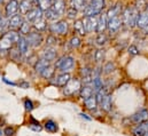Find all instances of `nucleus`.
<instances>
[{"label":"nucleus","instance_id":"1","mask_svg":"<svg viewBox=\"0 0 148 136\" xmlns=\"http://www.w3.org/2000/svg\"><path fill=\"white\" fill-rule=\"evenodd\" d=\"M18 31L15 30H8L6 33L0 35V56H5L9 53V50L16 46L18 39H20Z\"/></svg>","mask_w":148,"mask_h":136},{"label":"nucleus","instance_id":"2","mask_svg":"<svg viewBox=\"0 0 148 136\" xmlns=\"http://www.w3.org/2000/svg\"><path fill=\"white\" fill-rule=\"evenodd\" d=\"M140 12L132 5V6H125L122 14H121V17H122V21H123V25L127 29H133L136 28L137 25V21H138V16H139Z\"/></svg>","mask_w":148,"mask_h":136},{"label":"nucleus","instance_id":"3","mask_svg":"<svg viewBox=\"0 0 148 136\" xmlns=\"http://www.w3.org/2000/svg\"><path fill=\"white\" fill-rule=\"evenodd\" d=\"M106 7L107 0H86V7L82 13L83 16H99Z\"/></svg>","mask_w":148,"mask_h":136},{"label":"nucleus","instance_id":"4","mask_svg":"<svg viewBox=\"0 0 148 136\" xmlns=\"http://www.w3.org/2000/svg\"><path fill=\"white\" fill-rule=\"evenodd\" d=\"M47 30L55 35H67L69 32V24L66 20H59L56 22L48 24Z\"/></svg>","mask_w":148,"mask_h":136},{"label":"nucleus","instance_id":"5","mask_svg":"<svg viewBox=\"0 0 148 136\" xmlns=\"http://www.w3.org/2000/svg\"><path fill=\"white\" fill-rule=\"evenodd\" d=\"M75 58L70 55H63L56 60L54 63L55 68L59 69L61 72H69L75 68Z\"/></svg>","mask_w":148,"mask_h":136},{"label":"nucleus","instance_id":"6","mask_svg":"<svg viewBox=\"0 0 148 136\" xmlns=\"http://www.w3.org/2000/svg\"><path fill=\"white\" fill-rule=\"evenodd\" d=\"M80 88H82V82H80V80L77 79V78H71V79L68 81V84L64 86V88H63V94H64L66 96H73V95H75L76 93H78V92L80 90Z\"/></svg>","mask_w":148,"mask_h":136},{"label":"nucleus","instance_id":"7","mask_svg":"<svg viewBox=\"0 0 148 136\" xmlns=\"http://www.w3.org/2000/svg\"><path fill=\"white\" fill-rule=\"evenodd\" d=\"M123 21H122V17L121 15L119 16H116V17H112L108 20V27H107V31L109 32V35H115L117 34L121 29L123 28Z\"/></svg>","mask_w":148,"mask_h":136},{"label":"nucleus","instance_id":"8","mask_svg":"<svg viewBox=\"0 0 148 136\" xmlns=\"http://www.w3.org/2000/svg\"><path fill=\"white\" fill-rule=\"evenodd\" d=\"M25 37H27V40H28V42H29V45H30L31 48H38V47H40L41 44H42V41H44V38H42L41 32H39L37 30H34V29H32V31L30 33L28 34V35H25Z\"/></svg>","mask_w":148,"mask_h":136},{"label":"nucleus","instance_id":"9","mask_svg":"<svg viewBox=\"0 0 148 136\" xmlns=\"http://www.w3.org/2000/svg\"><path fill=\"white\" fill-rule=\"evenodd\" d=\"M20 13V7H18V0H7L5 3V16L6 17H12L16 14Z\"/></svg>","mask_w":148,"mask_h":136},{"label":"nucleus","instance_id":"10","mask_svg":"<svg viewBox=\"0 0 148 136\" xmlns=\"http://www.w3.org/2000/svg\"><path fill=\"white\" fill-rule=\"evenodd\" d=\"M84 27L87 33L97 32L98 29V16H83Z\"/></svg>","mask_w":148,"mask_h":136},{"label":"nucleus","instance_id":"11","mask_svg":"<svg viewBox=\"0 0 148 136\" xmlns=\"http://www.w3.org/2000/svg\"><path fill=\"white\" fill-rule=\"evenodd\" d=\"M42 16H44V12H42L39 7L35 6V7H32V8L24 15V20L29 21L30 23H34V22H36L37 20L41 18Z\"/></svg>","mask_w":148,"mask_h":136},{"label":"nucleus","instance_id":"12","mask_svg":"<svg viewBox=\"0 0 148 136\" xmlns=\"http://www.w3.org/2000/svg\"><path fill=\"white\" fill-rule=\"evenodd\" d=\"M123 9H124V7H123V3H122L121 1L115 2L112 6H110V7L106 10L107 16H108V20H109V18H112V17H116V16H119V15L122 14Z\"/></svg>","mask_w":148,"mask_h":136},{"label":"nucleus","instance_id":"13","mask_svg":"<svg viewBox=\"0 0 148 136\" xmlns=\"http://www.w3.org/2000/svg\"><path fill=\"white\" fill-rule=\"evenodd\" d=\"M23 21H24V16L22 15V14H16V15H14V16H12V17H9L8 18V24H9V30H15V31H17L18 29H20V27H21V24L23 23Z\"/></svg>","mask_w":148,"mask_h":136},{"label":"nucleus","instance_id":"14","mask_svg":"<svg viewBox=\"0 0 148 136\" xmlns=\"http://www.w3.org/2000/svg\"><path fill=\"white\" fill-rule=\"evenodd\" d=\"M107 27H108V16L107 13L103 12L98 16V29H97V33H103L107 31Z\"/></svg>","mask_w":148,"mask_h":136},{"label":"nucleus","instance_id":"15","mask_svg":"<svg viewBox=\"0 0 148 136\" xmlns=\"http://www.w3.org/2000/svg\"><path fill=\"white\" fill-rule=\"evenodd\" d=\"M131 121L139 125V124H143L145 121H148V110L146 109H141L139 110L138 112H136L132 117H131Z\"/></svg>","mask_w":148,"mask_h":136},{"label":"nucleus","instance_id":"16","mask_svg":"<svg viewBox=\"0 0 148 136\" xmlns=\"http://www.w3.org/2000/svg\"><path fill=\"white\" fill-rule=\"evenodd\" d=\"M56 56H58V52H56V49L54 47L46 46L42 49V53H41V57L42 58H45V60H47L49 62H53V61H55Z\"/></svg>","mask_w":148,"mask_h":136},{"label":"nucleus","instance_id":"17","mask_svg":"<svg viewBox=\"0 0 148 136\" xmlns=\"http://www.w3.org/2000/svg\"><path fill=\"white\" fill-rule=\"evenodd\" d=\"M16 47H17V49H18L24 56H27V55L29 54L30 45H29V42H28L25 35H21V37H20V39H18V41H17V44H16Z\"/></svg>","mask_w":148,"mask_h":136},{"label":"nucleus","instance_id":"18","mask_svg":"<svg viewBox=\"0 0 148 136\" xmlns=\"http://www.w3.org/2000/svg\"><path fill=\"white\" fill-rule=\"evenodd\" d=\"M67 1L66 0H53V3H52V8L58 13L60 14L61 16H63L66 14V10H67Z\"/></svg>","mask_w":148,"mask_h":136},{"label":"nucleus","instance_id":"19","mask_svg":"<svg viewBox=\"0 0 148 136\" xmlns=\"http://www.w3.org/2000/svg\"><path fill=\"white\" fill-rule=\"evenodd\" d=\"M18 7H20V14H22L24 16L32 7H35V2H34V0H20Z\"/></svg>","mask_w":148,"mask_h":136},{"label":"nucleus","instance_id":"20","mask_svg":"<svg viewBox=\"0 0 148 136\" xmlns=\"http://www.w3.org/2000/svg\"><path fill=\"white\" fill-rule=\"evenodd\" d=\"M47 22L48 21L45 18V16H42L41 18H39L36 22L32 23V28H34V30H37L39 32H44L48 29V23Z\"/></svg>","mask_w":148,"mask_h":136},{"label":"nucleus","instance_id":"21","mask_svg":"<svg viewBox=\"0 0 148 136\" xmlns=\"http://www.w3.org/2000/svg\"><path fill=\"white\" fill-rule=\"evenodd\" d=\"M74 30L75 32L78 34L79 37H84L86 35L87 32L85 30V27H84V22H83V18H76L74 21Z\"/></svg>","mask_w":148,"mask_h":136},{"label":"nucleus","instance_id":"22","mask_svg":"<svg viewBox=\"0 0 148 136\" xmlns=\"http://www.w3.org/2000/svg\"><path fill=\"white\" fill-rule=\"evenodd\" d=\"M71 79V75L68 73V72H63V73H61L60 75H58L56 78H55V81H54V85H56V86H59V87H64L67 84H68V81Z\"/></svg>","mask_w":148,"mask_h":136},{"label":"nucleus","instance_id":"23","mask_svg":"<svg viewBox=\"0 0 148 136\" xmlns=\"http://www.w3.org/2000/svg\"><path fill=\"white\" fill-rule=\"evenodd\" d=\"M147 25H148V12L147 10L140 12V14H139V16H138V21H137L136 28L143 30V29L146 28Z\"/></svg>","mask_w":148,"mask_h":136},{"label":"nucleus","instance_id":"24","mask_svg":"<svg viewBox=\"0 0 148 136\" xmlns=\"http://www.w3.org/2000/svg\"><path fill=\"white\" fill-rule=\"evenodd\" d=\"M44 16H45V18L48 21V22H51V23H53V22H56V21H59V20H61V15L60 14H58L53 8H49V9H47V10H45L44 12Z\"/></svg>","mask_w":148,"mask_h":136},{"label":"nucleus","instance_id":"25","mask_svg":"<svg viewBox=\"0 0 148 136\" xmlns=\"http://www.w3.org/2000/svg\"><path fill=\"white\" fill-rule=\"evenodd\" d=\"M94 93H95V92H94L92 85H84V86L80 88V90H79V95H80V97H82L83 100H86V99L93 96Z\"/></svg>","mask_w":148,"mask_h":136},{"label":"nucleus","instance_id":"26","mask_svg":"<svg viewBox=\"0 0 148 136\" xmlns=\"http://www.w3.org/2000/svg\"><path fill=\"white\" fill-rule=\"evenodd\" d=\"M146 133H148V121L139 124L137 127L132 129V134L134 136H144Z\"/></svg>","mask_w":148,"mask_h":136},{"label":"nucleus","instance_id":"27","mask_svg":"<svg viewBox=\"0 0 148 136\" xmlns=\"http://www.w3.org/2000/svg\"><path fill=\"white\" fill-rule=\"evenodd\" d=\"M52 64V62H49V61H47V60H45V58H39L36 61V63H35V71L37 72V73H41L45 69L47 68V67H49Z\"/></svg>","mask_w":148,"mask_h":136},{"label":"nucleus","instance_id":"28","mask_svg":"<svg viewBox=\"0 0 148 136\" xmlns=\"http://www.w3.org/2000/svg\"><path fill=\"white\" fill-rule=\"evenodd\" d=\"M100 106H101V109L105 110L106 112H109V111H110L111 107H112V96H111L110 93H108V94L103 97V100L100 103Z\"/></svg>","mask_w":148,"mask_h":136},{"label":"nucleus","instance_id":"29","mask_svg":"<svg viewBox=\"0 0 148 136\" xmlns=\"http://www.w3.org/2000/svg\"><path fill=\"white\" fill-rule=\"evenodd\" d=\"M32 29H34V28H32V23H30L29 21L24 20L17 31H18L20 35H28V34L32 31Z\"/></svg>","mask_w":148,"mask_h":136},{"label":"nucleus","instance_id":"30","mask_svg":"<svg viewBox=\"0 0 148 136\" xmlns=\"http://www.w3.org/2000/svg\"><path fill=\"white\" fill-rule=\"evenodd\" d=\"M68 6L77 9L78 12H83L86 7V0H69Z\"/></svg>","mask_w":148,"mask_h":136},{"label":"nucleus","instance_id":"31","mask_svg":"<svg viewBox=\"0 0 148 136\" xmlns=\"http://www.w3.org/2000/svg\"><path fill=\"white\" fill-rule=\"evenodd\" d=\"M35 2V6L39 7L42 12L52 8V3H53V0H34Z\"/></svg>","mask_w":148,"mask_h":136},{"label":"nucleus","instance_id":"32","mask_svg":"<svg viewBox=\"0 0 148 136\" xmlns=\"http://www.w3.org/2000/svg\"><path fill=\"white\" fill-rule=\"evenodd\" d=\"M84 104H85L86 109H88V110L93 111V110H95V109H97V106H98V104H99V103H98V101H97L95 95H93V96H91V97H88V99L84 100Z\"/></svg>","mask_w":148,"mask_h":136},{"label":"nucleus","instance_id":"33","mask_svg":"<svg viewBox=\"0 0 148 136\" xmlns=\"http://www.w3.org/2000/svg\"><path fill=\"white\" fill-rule=\"evenodd\" d=\"M103 86H105V84H103V81H102V79H101V75H99V77H93L92 87H93V89H94L95 93L99 92L101 88H103Z\"/></svg>","mask_w":148,"mask_h":136},{"label":"nucleus","instance_id":"34","mask_svg":"<svg viewBox=\"0 0 148 136\" xmlns=\"http://www.w3.org/2000/svg\"><path fill=\"white\" fill-rule=\"evenodd\" d=\"M55 65H49V67H47V68L45 69L41 73H40V75L42 77V78H45V79H52L53 78V75H54V72H55Z\"/></svg>","mask_w":148,"mask_h":136},{"label":"nucleus","instance_id":"35","mask_svg":"<svg viewBox=\"0 0 148 136\" xmlns=\"http://www.w3.org/2000/svg\"><path fill=\"white\" fill-rule=\"evenodd\" d=\"M108 40H109V37L105 33V32L103 33H98L97 38H95V44L99 47H102V46H105L108 42Z\"/></svg>","mask_w":148,"mask_h":136},{"label":"nucleus","instance_id":"36","mask_svg":"<svg viewBox=\"0 0 148 136\" xmlns=\"http://www.w3.org/2000/svg\"><path fill=\"white\" fill-rule=\"evenodd\" d=\"M105 57H106V50L102 47H100L98 50L94 52V61L97 63H101L105 60Z\"/></svg>","mask_w":148,"mask_h":136},{"label":"nucleus","instance_id":"37","mask_svg":"<svg viewBox=\"0 0 148 136\" xmlns=\"http://www.w3.org/2000/svg\"><path fill=\"white\" fill-rule=\"evenodd\" d=\"M44 128H45L47 132H49V133H56L58 129H59L56 122L53 121V120H47V121L45 122V125H44Z\"/></svg>","mask_w":148,"mask_h":136},{"label":"nucleus","instance_id":"38","mask_svg":"<svg viewBox=\"0 0 148 136\" xmlns=\"http://www.w3.org/2000/svg\"><path fill=\"white\" fill-rule=\"evenodd\" d=\"M78 10L77 9H75L73 7H70V6H68L67 7V10H66V17L68 18V20H71V21H75L76 18H77V16H78Z\"/></svg>","mask_w":148,"mask_h":136},{"label":"nucleus","instance_id":"39","mask_svg":"<svg viewBox=\"0 0 148 136\" xmlns=\"http://www.w3.org/2000/svg\"><path fill=\"white\" fill-rule=\"evenodd\" d=\"M9 55H10V58L12 60H14V61H16V62H18V61H21V58H22V56H24L18 49H17V47L16 48H12L10 50H9V53H8Z\"/></svg>","mask_w":148,"mask_h":136},{"label":"nucleus","instance_id":"40","mask_svg":"<svg viewBox=\"0 0 148 136\" xmlns=\"http://www.w3.org/2000/svg\"><path fill=\"white\" fill-rule=\"evenodd\" d=\"M147 5H148V0H134V1H133V6H134L139 12L146 10Z\"/></svg>","mask_w":148,"mask_h":136},{"label":"nucleus","instance_id":"41","mask_svg":"<svg viewBox=\"0 0 148 136\" xmlns=\"http://www.w3.org/2000/svg\"><path fill=\"white\" fill-rule=\"evenodd\" d=\"M29 128H30V129H32V131H35V132H40V131L42 129V127L40 126L39 121H37V120H36L34 117H31V118H30Z\"/></svg>","mask_w":148,"mask_h":136},{"label":"nucleus","instance_id":"42","mask_svg":"<svg viewBox=\"0 0 148 136\" xmlns=\"http://www.w3.org/2000/svg\"><path fill=\"white\" fill-rule=\"evenodd\" d=\"M9 30V24H8V17H3L0 21V34L6 33Z\"/></svg>","mask_w":148,"mask_h":136},{"label":"nucleus","instance_id":"43","mask_svg":"<svg viewBox=\"0 0 148 136\" xmlns=\"http://www.w3.org/2000/svg\"><path fill=\"white\" fill-rule=\"evenodd\" d=\"M115 69H116V65H115V63L114 62H107L105 65H103V68H102V72L105 73V74H109L111 73L112 71H115Z\"/></svg>","mask_w":148,"mask_h":136},{"label":"nucleus","instance_id":"44","mask_svg":"<svg viewBox=\"0 0 148 136\" xmlns=\"http://www.w3.org/2000/svg\"><path fill=\"white\" fill-rule=\"evenodd\" d=\"M69 45L71 46V48H78V47H80L82 40H80L79 35H74V37H71V39L69 40Z\"/></svg>","mask_w":148,"mask_h":136},{"label":"nucleus","instance_id":"45","mask_svg":"<svg viewBox=\"0 0 148 136\" xmlns=\"http://www.w3.org/2000/svg\"><path fill=\"white\" fill-rule=\"evenodd\" d=\"M46 46H52V47H54L56 44H58V35H55V34H49L47 38H46Z\"/></svg>","mask_w":148,"mask_h":136},{"label":"nucleus","instance_id":"46","mask_svg":"<svg viewBox=\"0 0 148 136\" xmlns=\"http://www.w3.org/2000/svg\"><path fill=\"white\" fill-rule=\"evenodd\" d=\"M127 53H129V55H131V56H137V55H139L140 50H139V48H138L136 45H130V46L127 47Z\"/></svg>","mask_w":148,"mask_h":136},{"label":"nucleus","instance_id":"47","mask_svg":"<svg viewBox=\"0 0 148 136\" xmlns=\"http://www.w3.org/2000/svg\"><path fill=\"white\" fill-rule=\"evenodd\" d=\"M24 107H25V110H27V111H32V110H34V107H35L32 101L27 99V100L24 101Z\"/></svg>","mask_w":148,"mask_h":136},{"label":"nucleus","instance_id":"48","mask_svg":"<svg viewBox=\"0 0 148 136\" xmlns=\"http://www.w3.org/2000/svg\"><path fill=\"white\" fill-rule=\"evenodd\" d=\"M3 134L6 136H14L15 134V129L13 127H6L5 131H3Z\"/></svg>","mask_w":148,"mask_h":136},{"label":"nucleus","instance_id":"49","mask_svg":"<svg viewBox=\"0 0 148 136\" xmlns=\"http://www.w3.org/2000/svg\"><path fill=\"white\" fill-rule=\"evenodd\" d=\"M2 80H3V82H6L7 85H10V86H16V84H15V82H12V81L7 80L6 78H2Z\"/></svg>","mask_w":148,"mask_h":136},{"label":"nucleus","instance_id":"50","mask_svg":"<svg viewBox=\"0 0 148 136\" xmlns=\"http://www.w3.org/2000/svg\"><path fill=\"white\" fill-rule=\"evenodd\" d=\"M21 86H22V87H24V88H29V86H30V85H29V82H22V84H21Z\"/></svg>","mask_w":148,"mask_h":136},{"label":"nucleus","instance_id":"51","mask_svg":"<svg viewBox=\"0 0 148 136\" xmlns=\"http://www.w3.org/2000/svg\"><path fill=\"white\" fill-rule=\"evenodd\" d=\"M80 116H82V118H85L86 120H91V118H90V117H87L85 113H80Z\"/></svg>","mask_w":148,"mask_h":136},{"label":"nucleus","instance_id":"52","mask_svg":"<svg viewBox=\"0 0 148 136\" xmlns=\"http://www.w3.org/2000/svg\"><path fill=\"white\" fill-rule=\"evenodd\" d=\"M143 32L148 35V25L146 27V28H144V29H143Z\"/></svg>","mask_w":148,"mask_h":136},{"label":"nucleus","instance_id":"53","mask_svg":"<svg viewBox=\"0 0 148 136\" xmlns=\"http://www.w3.org/2000/svg\"><path fill=\"white\" fill-rule=\"evenodd\" d=\"M3 17H5V14H3V13H2L1 10H0V21H1V20L3 18Z\"/></svg>","mask_w":148,"mask_h":136},{"label":"nucleus","instance_id":"54","mask_svg":"<svg viewBox=\"0 0 148 136\" xmlns=\"http://www.w3.org/2000/svg\"><path fill=\"white\" fill-rule=\"evenodd\" d=\"M3 1H5V0H0V5H2V3H3Z\"/></svg>","mask_w":148,"mask_h":136},{"label":"nucleus","instance_id":"55","mask_svg":"<svg viewBox=\"0 0 148 136\" xmlns=\"http://www.w3.org/2000/svg\"><path fill=\"white\" fill-rule=\"evenodd\" d=\"M2 134H3V132H1V129H0V136L2 135Z\"/></svg>","mask_w":148,"mask_h":136},{"label":"nucleus","instance_id":"56","mask_svg":"<svg viewBox=\"0 0 148 136\" xmlns=\"http://www.w3.org/2000/svg\"><path fill=\"white\" fill-rule=\"evenodd\" d=\"M144 136H148V133H146V134H145Z\"/></svg>","mask_w":148,"mask_h":136},{"label":"nucleus","instance_id":"57","mask_svg":"<svg viewBox=\"0 0 148 136\" xmlns=\"http://www.w3.org/2000/svg\"><path fill=\"white\" fill-rule=\"evenodd\" d=\"M18 1H20V0H18Z\"/></svg>","mask_w":148,"mask_h":136}]
</instances>
